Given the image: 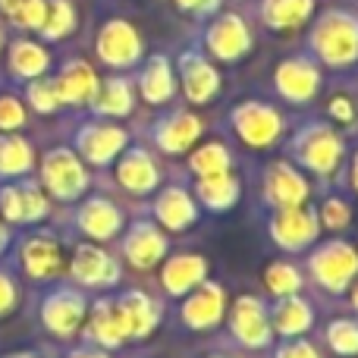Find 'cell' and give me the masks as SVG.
Masks as SVG:
<instances>
[{"mask_svg": "<svg viewBox=\"0 0 358 358\" xmlns=\"http://www.w3.org/2000/svg\"><path fill=\"white\" fill-rule=\"evenodd\" d=\"M76 29V13L69 0H50L48 13H44V22H41V35L57 41V38L69 35Z\"/></svg>", "mask_w": 358, "mask_h": 358, "instance_id": "e575fe53", "label": "cell"}, {"mask_svg": "<svg viewBox=\"0 0 358 358\" xmlns=\"http://www.w3.org/2000/svg\"><path fill=\"white\" fill-rule=\"evenodd\" d=\"M92 336L101 346H120L126 340V321L117 302H98L92 311Z\"/></svg>", "mask_w": 358, "mask_h": 358, "instance_id": "d4e9b609", "label": "cell"}, {"mask_svg": "<svg viewBox=\"0 0 358 358\" xmlns=\"http://www.w3.org/2000/svg\"><path fill=\"white\" fill-rule=\"evenodd\" d=\"M233 334L239 336L242 346H264L271 340V324H267L264 305L255 296H242L239 302L233 305Z\"/></svg>", "mask_w": 358, "mask_h": 358, "instance_id": "4fadbf2b", "label": "cell"}, {"mask_svg": "<svg viewBox=\"0 0 358 358\" xmlns=\"http://www.w3.org/2000/svg\"><path fill=\"white\" fill-rule=\"evenodd\" d=\"M267 201L277 208H299L308 198V185L305 179L289 167V164H273L267 170Z\"/></svg>", "mask_w": 358, "mask_h": 358, "instance_id": "d6986e66", "label": "cell"}, {"mask_svg": "<svg viewBox=\"0 0 358 358\" xmlns=\"http://www.w3.org/2000/svg\"><path fill=\"white\" fill-rule=\"evenodd\" d=\"M182 10H198V13H204V10H210V6H217V0H176Z\"/></svg>", "mask_w": 358, "mask_h": 358, "instance_id": "bcb514c9", "label": "cell"}, {"mask_svg": "<svg viewBox=\"0 0 358 358\" xmlns=\"http://www.w3.org/2000/svg\"><path fill=\"white\" fill-rule=\"evenodd\" d=\"M317 57L330 66H346L358 57V19L349 13H327L311 35Z\"/></svg>", "mask_w": 358, "mask_h": 358, "instance_id": "6da1fadb", "label": "cell"}, {"mask_svg": "<svg viewBox=\"0 0 358 358\" xmlns=\"http://www.w3.org/2000/svg\"><path fill=\"white\" fill-rule=\"evenodd\" d=\"M41 321L50 334L73 336L76 330H79V324L85 321V299H82L76 289H57L54 296L44 299Z\"/></svg>", "mask_w": 358, "mask_h": 358, "instance_id": "8992f818", "label": "cell"}, {"mask_svg": "<svg viewBox=\"0 0 358 358\" xmlns=\"http://www.w3.org/2000/svg\"><path fill=\"white\" fill-rule=\"evenodd\" d=\"M330 113H334L336 120H343V123H352V117H355V113H352V104H349L346 98H336L334 104H330Z\"/></svg>", "mask_w": 358, "mask_h": 358, "instance_id": "f6af8a7d", "label": "cell"}, {"mask_svg": "<svg viewBox=\"0 0 358 358\" xmlns=\"http://www.w3.org/2000/svg\"><path fill=\"white\" fill-rule=\"evenodd\" d=\"M6 358H35V355H25V352H19V355H6Z\"/></svg>", "mask_w": 358, "mask_h": 358, "instance_id": "f907efd6", "label": "cell"}, {"mask_svg": "<svg viewBox=\"0 0 358 358\" xmlns=\"http://www.w3.org/2000/svg\"><path fill=\"white\" fill-rule=\"evenodd\" d=\"M198 195L208 204L210 210H227L236 204L239 198V179L229 173H217V176H201L198 182Z\"/></svg>", "mask_w": 358, "mask_h": 358, "instance_id": "f1b7e54d", "label": "cell"}, {"mask_svg": "<svg viewBox=\"0 0 358 358\" xmlns=\"http://www.w3.org/2000/svg\"><path fill=\"white\" fill-rule=\"evenodd\" d=\"M126 148V132L117 126H88L79 132V151L88 164H107Z\"/></svg>", "mask_w": 358, "mask_h": 358, "instance_id": "e0dca14e", "label": "cell"}, {"mask_svg": "<svg viewBox=\"0 0 358 358\" xmlns=\"http://www.w3.org/2000/svg\"><path fill=\"white\" fill-rule=\"evenodd\" d=\"M155 210H157V220L167 229H185L189 223H195V217H198L195 204H192V198L185 195L182 189H164Z\"/></svg>", "mask_w": 358, "mask_h": 358, "instance_id": "484cf974", "label": "cell"}, {"mask_svg": "<svg viewBox=\"0 0 358 358\" xmlns=\"http://www.w3.org/2000/svg\"><path fill=\"white\" fill-rule=\"evenodd\" d=\"M6 245V233H3V229H0V248H3Z\"/></svg>", "mask_w": 358, "mask_h": 358, "instance_id": "681fc988", "label": "cell"}, {"mask_svg": "<svg viewBox=\"0 0 358 358\" xmlns=\"http://www.w3.org/2000/svg\"><path fill=\"white\" fill-rule=\"evenodd\" d=\"M54 88L60 104H85V101H94V94H98V76H94V69L88 63L76 60L63 66Z\"/></svg>", "mask_w": 358, "mask_h": 358, "instance_id": "2e32d148", "label": "cell"}, {"mask_svg": "<svg viewBox=\"0 0 358 358\" xmlns=\"http://www.w3.org/2000/svg\"><path fill=\"white\" fill-rule=\"evenodd\" d=\"M41 179H44V189H48L54 198H60V201L79 198L88 185V173H85V167H82V161L66 148H54L48 157H44Z\"/></svg>", "mask_w": 358, "mask_h": 358, "instance_id": "7a4b0ae2", "label": "cell"}, {"mask_svg": "<svg viewBox=\"0 0 358 358\" xmlns=\"http://www.w3.org/2000/svg\"><path fill=\"white\" fill-rule=\"evenodd\" d=\"M179 73H182L185 94H189V101H195V104L210 101L217 94V88H220V76H217V69L198 54H185L182 63H179Z\"/></svg>", "mask_w": 358, "mask_h": 358, "instance_id": "ac0fdd59", "label": "cell"}, {"mask_svg": "<svg viewBox=\"0 0 358 358\" xmlns=\"http://www.w3.org/2000/svg\"><path fill=\"white\" fill-rule=\"evenodd\" d=\"M198 136H201V123H198V117H192V113H173L170 120H164V123L157 126L155 138L167 155H179V151L189 148Z\"/></svg>", "mask_w": 358, "mask_h": 358, "instance_id": "cb8c5ba5", "label": "cell"}, {"mask_svg": "<svg viewBox=\"0 0 358 358\" xmlns=\"http://www.w3.org/2000/svg\"><path fill=\"white\" fill-rule=\"evenodd\" d=\"M123 227V217H120L117 204H110L107 198H92V201L82 204L79 210V229L92 239H110L120 233Z\"/></svg>", "mask_w": 358, "mask_h": 358, "instance_id": "44dd1931", "label": "cell"}, {"mask_svg": "<svg viewBox=\"0 0 358 358\" xmlns=\"http://www.w3.org/2000/svg\"><path fill=\"white\" fill-rule=\"evenodd\" d=\"M299 157H302V164L308 170L327 176V173H334L336 164H340L343 142H340V136H336L334 129H327V126H317V129H311L308 136L299 142Z\"/></svg>", "mask_w": 358, "mask_h": 358, "instance_id": "ba28073f", "label": "cell"}, {"mask_svg": "<svg viewBox=\"0 0 358 358\" xmlns=\"http://www.w3.org/2000/svg\"><path fill=\"white\" fill-rule=\"evenodd\" d=\"M192 170L198 176H217V173H229V151L220 142H210L204 148H198L192 155Z\"/></svg>", "mask_w": 358, "mask_h": 358, "instance_id": "8d00e7d4", "label": "cell"}, {"mask_svg": "<svg viewBox=\"0 0 358 358\" xmlns=\"http://www.w3.org/2000/svg\"><path fill=\"white\" fill-rule=\"evenodd\" d=\"M73 277L82 286H110L120 280V267L117 261L107 252H101L98 245H79L73 255V264H69Z\"/></svg>", "mask_w": 358, "mask_h": 358, "instance_id": "30bf717a", "label": "cell"}, {"mask_svg": "<svg viewBox=\"0 0 358 358\" xmlns=\"http://www.w3.org/2000/svg\"><path fill=\"white\" fill-rule=\"evenodd\" d=\"M22 123H25L22 104H19L16 98H10V94H3V98H0V129L13 132V129H19Z\"/></svg>", "mask_w": 358, "mask_h": 358, "instance_id": "60d3db41", "label": "cell"}, {"mask_svg": "<svg viewBox=\"0 0 358 358\" xmlns=\"http://www.w3.org/2000/svg\"><path fill=\"white\" fill-rule=\"evenodd\" d=\"M69 358H107V355H101V352H92V349H79V352H73Z\"/></svg>", "mask_w": 358, "mask_h": 358, "instance_id": "7dc6e473", "label": "cell"}, {"mask_svg": "<svg viewBox=\"0 0 358 358\" xmlns=\"http://www.w3.org/2000/svg\"><path fill=\"white\" fill-rule=\"evenodd\" d=\"M0 210L13 223H35L48 214V198H44V192L35 182L6 185L0 192Z\"/></svg>", "mask_w": 358, "mask_h": 358, "instance_id": "9c48e42d", "label": "cell"}, {"mask_svg": "<svg viewBox=\"0 0 358 358\" xmlns=\"http://www.w3.org/2000/svg\"><path fill=\"white\" fill-rule=\"evenodd\" d=\"M271 236L277 239V245L299 252L317 236V217L305 210L302 204L299 208H280L277 217L271 220Z\"/></svg>", "mask_w": 358, "mask_h": 358, "instance_id": "52a82bcc", "label": "cell"}, {"mask_svg": "<svg viewBox=\"0 0 358 358\" xmlns=\"http://www.w3.org/2000/svg\"><path fill=\"white\" fill-rule=\"evenodd\" d=\"M355 308H358V289H355Z\"/></svg>", "mask_w": 358, "mask_h": 358, "instance_id": "816d5d0a", "label": "cell"}, {"mask_svg": "<svg viewBox=\"0 0 358 358\" xmlns=\"http://www.w3.org/2000/svg\"><path fill=\"white\" fill-rule=\"evenodd\" d=\"M352 182H355V189H358V157H355V164H352Z\"/></svg>", "mask_w": 358, "mask_h": 358, "instance_id": "c3c4849f", "label": "cell"}, {"mask_svg": "<svg viewBox=\"0 0 358 358\" xmlns=\"http://www.w3.org/2000/svg\"><path fill=\"white\" fill-rule=\"evenodd\" d=\"M0 44H3V35H0Z\"/></svg>", "mask_w": 358, "mask_h": 358, "instance_id": "f5cc1de1", "label": "cell"}, {"mask_svg": "<svg viewBox=\"0 0 358 358\" xmlns=\"http://www.w3.org/2000/svg\"><path fill=\"white\" fill-rule=\"evenodd\" d=\"M264 280H267V289L277 292V296H296L299 286H302V277H299V271L292 264H283V261L267 267Z\"/></svg>", "mask_w": 358, "mask_h": 358, "instance_id": "f35d334b", "label": "cell"}, {"mask_svg": "<svg viewBox=\"0 0 358 358\" xmlns=\"http://www.w3.org/2000/svg\"><path fill=\"white\" fill-rule=\"evenodd\" d=\"M0 13L25 29H41L48 3L44 0H0Z\"/></svg>", "mask_w": 358, "mask_h": 358, "instance_id": "d590c367", "label": "cell"}, {"mask_svg": "<svg viewBox=\"0 0 358 358\" xmlns=\"http://www.w3.org/2000/svg\"><path fill=\"white\" fill-rule=\"evenodd\" d=\"M50 57L44 48H38L35 41H16L10 48V69L22 79H41V73L48 69Z\"/></svg>", "mask_w": 358, "mask_h": 358, "instance_id": "f546056e", "label": "cell"}, {"mask_svg": "<svg viewBox=\"0 0 358 358\" xmlns=\"http://www.w3.org/2000/svg\"><path fill=\"white\" fill-rule=\"evenodd\" d=\"M315 10V0H264V22L271 29H299Z\"/></svg>", "mask_w": 358, "mask_h": 358, "instance_id": "83f0119b", "label": "cell"}, {"mask_svg": "<svg viewBox=\"0 0 358 358\" xmlns=\"http://www.w3.org/2000/svg\"><path fill=\"white\" fill-rule=\"evenodd\" d=\"M208 48H210V54L220 57V60H236V57H242L248 48H252L248 25L242 22L239 16L227 13V16H220L208 29Z\"/></svg>", "mask_w": 358, "mask_h": 358, "instance_id": "7c38bea8", "label": "cell"}, {"mask_svg": "<svg viewBox=\"0 0 358 358\" xmlns=\"http://www.w3.org/2000/svg\"><path fill=\"white\" fill-rule=\"evenodd\" d=\"M142 94L145 101H151V104H161V101H167L170 94H173V73H170V63L164 60V57H155V60L145 66L142 73Z\"/></svg>", "mask_w": 358, "mask_h": 358, "instance_id": "1f68e13d", "label": "cell"}, {"mask_svg": "<svg viewBox=\"0 0 358 358\" xmlns=\"http://www.w3.org/2000/svg\"><path fill=\"white\" fill-rule=\"evenodd\" d=\"M277 88H280V94H283V98L302 104V101L315 98V92L321 88V73H317V66L311 60H305V57H296V60L280 63V69H277Z\"/></svg>", "mask_w": 358, "mask_h": 358, "instance_id": "8fae6325", "label": "cell"}, {"mask_svg": "<svg viewBox=\"0 0 358 358\" xmlns=\"http://www.w3.org/2000/svg\"><path fill=\"white\" fill-rule=\"evenodd\" d=\"M13 308H16V286L6 273H0V317L10 315Z\"/></svg>", "mask_w": 358, "mask_h": 358, "instance_id": "7bdbcfd3", "label": "cell"}, {"mask_svg": "<svg viewBox=\"0 0 358 358\" xmlns=\"http://www.w3.org/2000/svg\"><path fill=\"white\" fill-rule=\"evenodd\" d=\"M120 182L129 192H151L157 185V167L145 151H129L117 167Z\"/></svg>", "mask_w": 358, "mask_h": 358, "instance_id": "4316f807", "label": "cell"}, {"mask_svg": "<svg viewBox=\"0 0 358 358\" xmlns=\"http://www.w3.org/2000/svg\"><path fill=\"white\" fill-rule=\"evenodd\" d=\"M29 101H31V107H35L38 113H54L57 107H60V98H57L54 82H48V79L31 82L29 85Z\"/></svg>", "mask_w": 358, "mask_h": 358, "instance_id": "ab89813d", "label": "cell"}, {"mask_svg": "<svg viewBox=\"0 0 358 358\" xmlns=\"http://www.w3.org/2000/svg\"><path fill=\"white\" fill-rule=\"evenodd\" d=\"M311 321H315V317H311V308L296 296H286L283 302L277 305V311H273V324H277V330L283 336L305 334V330L311 327Z\"/></svg>", "mask_w": 358, "mask_h": 358, "instance_id": "4dcf8cb0", "label": "cell"}, {"mask_svg": "<svg viewBox=\"0 0 358 358\" xmlns=\"http://www.w3.org/2000/svg\"><path fill=\"white\" fill-rule=\"evenodd\" d=\"M123 248H126V258L132 261V267L148 271V267H155L157 261L164 258L167 239H164V233L155 227V223H136V227L129 229V236H126Z\"/></svg>", "mask_w": 358, "mask_h": 358, "instance_id": "9a60e30c", "label": "cell"}, {"mask_svg": "<svg viewBox=\"0 0 358 358\" xmlns=\"http://www.w3.org/2000/svg\"><path fill=\"white\" fill-rule=\"evenodd\" d=\"M31 145L19 136H0V176H22L31 170Z\"/></svg>", "mask_w": 358, "mask_h": 358, "instance_id": "d6a6232c", "label": "cell"}, {"mask_svg": "<svg viewBox=\"0 0 358 358\" xmlns=\"http://www.w3.org/2000/svg\"><path fill=\"white\" fill-rule=\"evenodd\" d=\"M117 305H120V311H123L126 334L129 336H148L151 330L157 327V321H161L157 305L151 302V296H145V292H126Z\"/></svg>", "mask_w": 358, "mask_h": 358, "instance_id": "603a6c76", "label": "cell"}, {"mask_svg": "<svg viewBox=\"0 0 358 358\" xmlns=\"http://www.w3.org/2000/svg\"><path fill=\"white\" fill-rule=\"evenodd\" d=\"M321 214H324V223H327L330 229H340L349 223V204L340 201V198H330V201L324 204Z\"/></svg>", "mask_w": 358, "mask_h": 358, "instance_id": "b9f144b4", "label": "cell"}, {"mask_svg": "<svg viewBox=\"0 0 358 358\" xmlns=\"http://www.w3.org/2000/svg\"><path fill=\"white\" fill-rule=\"evenodd\" d=\"M233 126L245 145H252V148H267V145L277 142L280 129H283V120H280V113L273 110V107L248 101V104L233 110Z\"/></svg>", "mask_w": 358, "mask_h": 358, "instance_id": "277c9868", "label": "cell"}, {"mask_svg": "<svg viewBox=\"0 0 358 358\" xmlns=\"http://www.w3.org/2000/svg\"><path fill=\"white\" fill-rule=\"evenodd\" d=\"M358 273V255L346 242H327L311 255V277L324 286V289L343 292L352 277Z\"/></svg>", "mask_w": 358, "mask_h": 358, "instance_id": "3957f363", "label": "cell"}, {"mask_svg": "<svg viewBox=\"0 0 358 358\" xmlns=\"http://www.w3.org/2000/svg\"><path fill=\"white\" fill-rule=\"evenodd\" d=\"M94 107L98 113H107V117H126L132 110V88L126 79H110L104 85H98V94H94Z\"/></svg>", "mask_w": 358, "mask_h": 358, "instance_id": "836d02e7", "label": "cell"}, {"mask_svg": "<svg viewBox=\"0 0 358 358\" xmlns=\"http://www.w3.org/2000/svg\"><path fill=\"white\" fill-rule=\"evenodd\" d=\"M277 358H321V355H317V349L308 346V343H286L277 352Z\"/></svg>", "mask_w": 358, "mask_h": 358, "instance_id": "ee69618b", "label": "cell"}, {"mask_svg": "<svg viewBox=\"0 0 358 358\" xmlns=\"http://www.w3.org/2000/svg\"><path fill=\"white\" fill-rule=\"evenodd\" d=\"M223 317V289L217 283H204L198 289L189 292L182 305V321L195 330H208L214 327Z\"/></svg>", "mask_w": 358, "mask_h": 358, "instance_id": "5bb4252c", "label": "cell"}, {"mask_svg": "<svg viewBox=\"0 0 358 358\" xmlns=\"http://www.w3.org/2000/svg\"><path fill=\"white\" fill-rule=\"evenodd\" d=\"M204 277H208V264L198 255H176V258H170L164 264V273H161L170 296H185L195 286H201Z\"/></svg>", "mask_w": 358, "mask_h": 358, "instance_id": "ffe728a7", "label": "cell"}, {"mask_svg": "<svg viewBox=\"0 0 358 358\" xmlns=\"http://www.w3.org/2000/svg\"><path fill=\"white\" fill-rule=\"evenodd\" d=\"M22 267L29 277L35 280H48L54 273H60L63 258H60V245L50 236H35L22 245Z\"/></svg>", "mask_w": 358, "mask_h": 358, "instance_id": "7402d4cb", "label": "cell"}, {"mask_svg": "<svg viewBox=\"0 0 358 358\" xmlns=\"http://www.w3.org/2000/svg\"><path fill=\"white\" fill-rule=\"evenodd\" d=\"M98 54L107 66H132L142 57V38L123 19H113L98 35Z\"/></svg>", "mask_w": 358, "mask_h": 358, "instance_id": "5b68a950", "label": "cell"}, {"mask_svg": "<svg viewBox=\"0 0 358 358\" xmlns=\"http://www.w3.org/2000/svg\"><path fill=\"white\" fill-rule=\"evenodd\" d=\"M327 343L336 355H358V321H334L327 327Z\"/></svg>", "mask_w": 358, "mask_h": 358, "instance_id": "74e56055", "label": "cell"}]
</instances>
